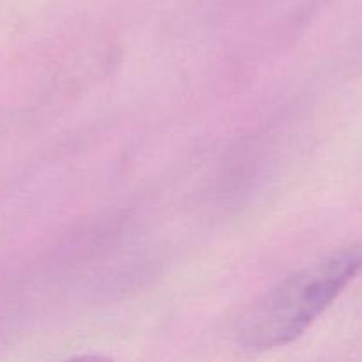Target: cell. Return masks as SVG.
Segmentation results:
<instances>
[{
  "mask_svg": "<svg viewBox=\"0 0 362 362\" xmlns=\"http://www.w3.org/2000/svg\"><path fill=\"white\" fill-rule=\"evenodd\" d=\"M362 271V246L343 250L283 278L240 318L244 349L271 350L299 338Z\"/></svg>",
  "mask_w": 362,
  "mask_h": 362,
  "instance_id": "1",
  "label": "cell"
}]
</instances>
